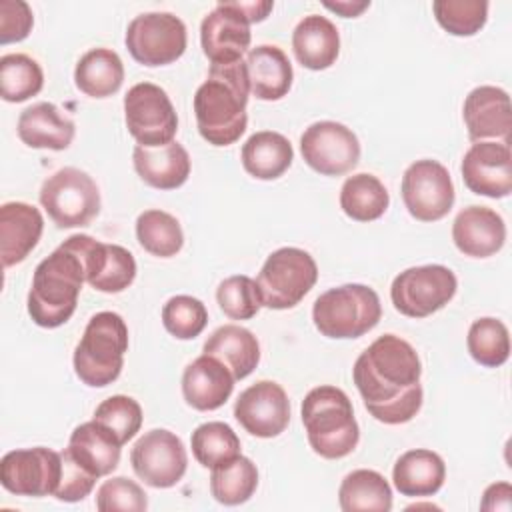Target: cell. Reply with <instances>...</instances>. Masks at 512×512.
<instances>
[{"mask_svg": "<svg viewBox=\"0 0 512 512\" xmlns=\"http://www.w3.org/2000/svg\"><path fill=\"white\" fill-rule=\"evenodd\" d=\"M120 448L122 444L114 432L92 418L90 422L74 428L66 450L88 472L100 478L116 470L120 462Z\"/></svg>", "mask_w": 512, "mask_h": 512, "instance_id": "cell-27", "label": "cell"}, {"mask_svg": "<svg viewBox=\"0 0 512 512\" xmlns=\"http://www.w3.org/2000/svg\"><path fill=\"white\" fill-rule=\"evenodd\" d=\"M84 282V258L74 234L34 270L28 292V314L34 324L42 328H58L68 322L76 310Z\"/></svg>", "mask_w": 512, "mask_h": 512, "instance_id": "cell-3", "label": "cell"}, {"mask_svg": "<svg viewBox=\"0 0 512 512\" xmlns=\"http://www.w3.org/2000/svg\"><path fill=\"white\" fill-rule=\"evenodd\" d=\"M402 200L412 218L436 222L454 206L450 172L438 160H416L402 176Z\"/></svg>", "mask_w": 512, "mask_h": 512, "instance_id": "cell-12", "label": "cell"}, {"mask_svg": "<svg viewBox=\"0 0 512 512\" xmlns=\"http://www.w3.org/2000/svg\"><path fill=\"white\" fill-rule=\"evenodd\" d=\"M246 72L250 92L258 100H280L292 86V64L282 48L260 44L246 56Z\"/></svg>", "mask_w": 512, "mask_h": 512, "instance_id": "cell-28", "label": "cell"}, {"mask_svg": "<svg viewBox=\"0 0 512 512\" xmlns=\"http://www.w3.org/2000/svg\"><path fill=\"white\" fill-rule=\"evenodd\" d=\"M128 350V328L120 314L98 312L94 314L74 350V372L92 388L112 384L124 366Z\"/></svg>", "mask_w": 512, "mask_h": 512, "instance_id": "cell-5", "label": "cell"}, {"mask_svg": "<svg viewBox=\"0 0 512 512\" xmlns=\"http://www.w3.org/2000/svg\"><path fill=\"white\" fill-rule=\"evenodd\" d=\"M236 6L244 12L248 22L252 24V22L266 20L270 10L274 8V2H270V0H262V2H236Z\"/></svg>", "mask_w": 512, "mask_h": 512, "instance_id": "cell-48", "label": "cell"}, {"mask_svg": "<svg viewBox=\"0 0 512 512\" xmlns=\"http://www.w3.org/2000/svg\"><path fill=\"white\" fill-rule=\"evenodd\" d=\"M382 316L378 294L364 284H344L320 294L312 308V320L326 338H360Z\"/></svg>", "mask_w": 512, "mask_h": 512, "instance_id": "cell-6", "label": "cell"}, {"mask_svg": "<svg viewBox=\"0 0 512 512\" xmlns=\"http://www.w3.org/2000/svg\"><path fill=\"white\" fill-rule=\"evenodd\" d=\"M40 204L58 228H78L100 212V192L84 170L66 166L44 180Z\"/></svg>", "mask_w": 512, "mask_h": 512, "instance_id": "cell-8", "label": "cell"}, {"mask_svg": "<svg viewBox=\"0 0 512 512\" xmlns=\"http://www.w3.org/2000/svg\"><path fill=\"white\" fill-rule=\"evenodd\" d=\"M132 160L138 176L158 190L180 188L190 176V156L176 140L154 148L136 144Z\"/></svg>", "mask_w": 512, "mask_h": 512, "instance_id": "cell-24", "label": "cell"}, {"mask_svg": "<svg viewBox=\"0 0 512 512\" xmlns=\"http://www.w3.org/2000/svg\"><path fill=\"white\" fill-rule=\"evenodd\" d=\"M208 322L206 306L186 294L172 296L162 308V324L164 328L178 340H192L196 338Z\"/></svg>", "mask_w": 512, "mask_h": 512, "instance_id": "cell-42", "label": "cell"}, {"mask_svg": "<svg viewBox=\"0 0 512 512\" xmlns=\"http://www.w3.org/2000/svg\"><path fill=\"white\" fill-rule=\"evenodd\" d=\"M62 478V454L44 446L12 450L0 460V482L16 496L56 494Z\"/></svg>", "mask_w": 512, "mask_h": 512, "instance_id": "cell-13", "label": "cell"}, {"mask_svg": "<svg viewBox=\"0 0 512 512\" xmlns=\"http://www.w3.org/2000/svg\"><path fill=\"white\" fill-rule=\"evenodd\" d=\"M250 82L246 62L212 64L208 78L194 94V114L200 136L212 146H230L246 132Z\"/></svg>", "mask_w": 512, "mask_h": 512, "instance_id": "cell-2", "label": "cell"}, {"mask_svg": "<svg viewBox=\"0 0 512 512\" xmlns=\"http://www.w3.org/2000/svg\"><path fill=\"white\" fill-rule=\"evenodd\" d=\"M338 500L344 512H388L392 508V490L380 472L360 468L344 476L338 490Z\"/></svg>", "mask_w": 512, "mask_h": 512, "instance_id": "cell-33", "label": "cell"}, {"mask_svg": "<svg viewBox=\"0 0 512 512\" xmlns=\"http://www.w3.org/2000/svg\"><path fill=\"white\" fill-rule=\"evenodd\" d=\"M250 22L236 2H218L200 24L202 52L212 64H230L242 60L250 48Z\"/></svg>", "mask_w": 512, "mask_h": 512, "instance_id": "cell-17", "label": "cell"}, {"mask_svg": "<svg viewBox=\"0 0 512 512\" xmlns=\"http://www.w3.org/2000/svg\"><path fill=\"white\" fill-rule=\"evenodd\" d=\"M294 150L286 136L272 130L252 134L242 146V166L258 180H276L292 164Z\"/></svg>", "mask_w": 512, "mask_h": 512, "instance_id": "cell-31", "label": "cell"}, {"mask_svg": "<svg viewBox=\"0 0 512 512\" xmlns=\"http://www.w3.org/2000/svg\"><path fill=\"white\" fill-rule=\"evenodd\" d=\"M512 506V486L508 482H496L486 488L480 502L482 510H510Z\"/></svg>", "mask_w": 512, "mask_h": 512, "instance_id": "cell-47", "label": "cell"}, {"mask_svg": "<svg viewBox=\"0 0 512 512\" xmlns=\"http://www.w3.org/2000/svg\"><path fill=\"white\" fill-rule=\"evenodd\" d=\"M136 238L140 246L158 258L176 256L184 244L180 222L164 210H144L136 218Z\"/></svg>", "mask_w": 512, "mask_h": 512, "instance_id": "cell-36", "label": "cell"}, {"mask_svg": "<svg viewBox=\"0 0 512 512\" xmlns=\"http://www.w3.org/2000/svg\"><path fill=\"white\" fill-rule=\"evenodd\" d=\"M292 50L304 68L326 70L340 52L338 28L326 16L308 14L292 32Z\"/></svg>", "mask_w": 512, "mask_h": 512, "instance_id": "cell-26", "label": "cell"}, {"mask_svg": "<svg viewBox=\"0 0 512 512\" xmlns=\"http://www.w3.org/2000/svg\"><path fill=\"white\" fill-rule=\"evenodd\" d=\"M324 6L328 8V10H332V12H336V14H340V16H344V18H354V16H358V14H362L368 6H370V2H336V4H332V2H324Z\"/></svg>", "mask_w": 512, "mask_h": 512, "instance_id": "cell-49", "label": "cell"}, {"mask_svg": "<svg viewBox=\"0 0 512 512\" xmlns=\"http://www.w3.org/2000/svg\"><path fill=\"white\" fill-rule=\"evenodd\" d=\"M462 116L472 142L500 140L510 144L512 108L506 90L498 86L474 88L464 100Z\"/></svg>", "mask_w": 512, "mask_h": 512, "instance_id": "cell-20", "label": "cell"}, {"mask_svg": "<svg viewBox=\"0 0 512 512\" xmlns=\"http://www.w3.org/2000/svg\"><path fill=\"white\" fill-rule=\"evenodd\" d=\"M60 454H62V478L54 496L62 502H80L92 492L98 476H94L80 462H76L66 448Z\"/></svg>", "mask_w": 512, "mask_h": 512, "instance_id": "cell-45", "label": "cell"}, {"mask_svg": "<svg viewBox=\"0 0 512 512\" xmlns=\"http://www.w3.org/2000/svg\"><path fill=\"white\" fill-rule=\"evenodd\" d=\"M304 162L324 176H342L360 160V142L356 134L332 120L310 124L300 136Z\"/></svg>", "mask_w": 512, "mask_h": 512, "instance_id": "cell-15", "label": "cell"}, {"mask_svg": "<svg viewBox=\"0 0 512 512\" xmlns=\"http://www.w3.org/2000/svg\"><path fill=\"white\" fill-rule=\"evenodd\" d=\"M258 486L256 464L246 456H236L212 468L210 492L216 502L226 506L244 504L252 498Z\"/></svg>", "mask_w": 512, "mask_h": 512, "instance_id": "cell-35", "label": "cell"}, {"mask_svg": "<svg viewBox=\"0 0 512 512\" xmlns=\"http://www.w3.org/2000/svg\"><path fill=\"white\" fill-rule=\"evenodd\" d=\"M86 268V282L100 292L116 294L136 278L134 256L118 244H104L88 234H76Z\"/></svg>", "mask_w": 512, "mask_h": 512, "instance_id": "cell-19", "label": "cell"}, {"mask_svg": "<svg viewBox=\"0 0 512 512\" xmlns=\"http://www.w3.org/2000/svg\"><path fill=\"white\" fill-rule=\"evenodd\" d=\"M126 48L144 66H166L186 50V26L170 12H146L126 28Z\"/></svg>", "mask_w": 512, "mask_h": 512, "instance_id": "cell-11", "label": "cell"}, {"mask_svg": "<svg viewBox=\"0 0 512 512\" xmlns=\"http://www.w3.org/2000/svg\"><path fill=\"white\" fill-rule=\"evenodd\" d=\"M452 240L464 256L488 258L504 246L506 224L488 206H468L454 218Z\"/></svg>", "mask_w": 512, "mask_h": 512, "instance_id": "cell-21", "label": "cell"}, {"mask_svg": "<svg viewBox=\"0 0 512 512\" xmlns=\"http://www.w3.org/2000/svg\"><path fill=\"white\" fill-rule=\"evenodd\" d=\"M234 382L232 372L218 358L202 354L184 368L182 394L188 406L208 412L226 404Z\"/></svg>", "mask_w": 512, "mask_h": 512, "instance_id": "cell-22", "label": "cell"}, {"mask_svg": "<svg viewBox=\"0 0 512 512\" xmlns=\"http://www.w3.org/2000/svg\"><path fill=\"white\" fill-rule=\"evenodd\" d=\"M300 412L308 442L318 456L338 460L356 448L360 428L344 390L330 384L312 388L302 400Z\"/></svg>", "mask_w": 512, "mask_h": 512, "instance_id": "cell-4", "label": "cell"}, {"mask_svg": "<svg viewBox=\"0 0 512 512\" xmlns=\"http://www.w3.org/2000/svg\"><path fill=\"white\" fill-rule=\"evenodd\" d=\"M436 22L454 36H474L488 20L484 0H436L432 2Z\"/></svg>", "mask_w": 512, "mask_h": 512, "instance_id": "cell-40", "label": "cell"}, {"mask_svg": "<svg viewBox=\"0 0 512 512\" xmlns=\"http://www.w3.org/2000/svg\"><path fill=\"white\" fill-rule=\"evenodd\" d=\"M468 352L486 368L502 366L510 356V334L504 322L496 318H478L468 330Z\"/></svg>", "mask_w": 512, "mask_h": 512, "instance_id": "cell-38", "label": "cell"}, {"mask_svg": "<svg viewBox=\"0 0 512 512\" xmlns=\"http://www.w3.org/2000/svg\"><path fill=\"white\" fill-rule=\"evenodd\" d=\"M220 310L230 320H250L264 306L256 280L246 274H236L220 282L216 290Z\"/></svg>", "mask_w": 512, "mask_h": 512, "instance_id": "cell-41", "label": "cell"}, {"mask_svg": "<svg viewBox=\"0 0 512 512\" xmlns=\"http://www.w3.org/2000/svg\"><path fill=\"white\" fill-rule=\"evenodd\" d=\"M456 288L458 282L450 268L426 264L400 272L390 286V298L400 314L426 318L444 308L454 298Z\"/></svg>", "mask_w": 512, "mask_h": 512, "instance_id": "cell-9", "label": "cell"}, {"mask_svg": "<svg viewBox=\"0 0 512 512\" xmlns=\"http://www.w3.org/2000/svg\"><path fill=\"white\" fill-rule=\"evenodd\" d=\"M44 86L40 64L28 54H4L0 58V94L6 102H24Z\"/></svg>", "mask_w": 512, "mask_h": 512, "instance_id": "cell-37", "label": "cell"}, {"mask_svg": "<svg viewBox=\"0 0 512 512\" xmlns=\"http://www.w3.org/2000/svg\"><path fill=\"white\" fill-rule=\"evenodd\" d=\"M390 204L388 190L384 184L368 172L354 174L346 178L340 190V208L342 212L358 222L378 220Z\"/></svg>", "mask_w": 512, "mask_h": 512, "instance_id": "cell-34", "label": "cell"}, {"mask_svg": "<svg viewBox=\"0 0 512 512\" xmlns=\"http://www.w3.org/2000/svg\"><path fill=\"white\" fill-rule=\"evenodd\" d=\"M462 178L470 192L504 198L512 192V154L504 142H474L462 158Z\"/></svg>", "mask_w": 512, "mask_h": 512, "instance_id": "cell-18", "label": "cell"}, {"mask_svg": "<svg viewBox=\"0 0 512 512\" xmlns=\"http://www.w3.org/2000/svg\"><path fill=\"white\" fill-rule=\"evenodd\" d=\"M316 280L318 266L314 258L302 248L284 246L266 258L256 284L266 308L288 310L312 290Z\"/></svg>", "mask_w": 512, "mask_h": 512, "instance_id": "cell-7", "label": "cell"}, {"mask_svg": "<svg viewBox=\"0 0 512 512\" xmlns=\"http://www.w3.org/2000/svg\"><path fill=\"white\" fill-rule=\"evenodd\" d=\"M94 420L112 430L124 446L136 436L142 426V408L134 398L116 394L98 404V408L94 410Z\"/></svg>", "mask_w": 512, "mask_h": 512, "instance_id": "cell-43", "label": "cell"}, {"mask_svg": "<svg viewBox=\"0 0 512 512\" xmlns=\"http://www.w3.org/2000/svg\"><path fill=\"white\" fill-rule=\"evenodd\" d=\"M446 478L444 460L426 448L404 452L392 470V480L402 496L418 498L436 494Z\"/></svg>", "mask_w": 512, "mask_h": 512, "instance_id": "cell-30", "label": "cell"}, {"mask_svg": "<svg viewBox=\"0 0 512 512\" xmlns=\"http://www.w3.org/2000/svg\"><path fill=\"white\" fill-rule=\"evenodd\" d=\"M76 126L52 102H36L22 110L18 118V136L30 148L66 150L74 140Z\"/></svg>", "mask_w": 512, "mask_h": 512, "instance_id": "cell-25", "label": "cell"}, {"mask_svg": "<svg viewBox=\"0 0 512 512\" xmlns=\"http://www.w3.org/2000/svg\"><path fill=\"white\" fill-rule=\"evenodd\" d=\"M192 454L204 468H214L240 456V440L236 432L224 422L200 424L190 438Z\"/></svg>", "mask_w": 512, "mask_h": 512, "instance_id": "cell-39", "label": "cell"}, {"mask_svg": "<svg viewBox=\"0 0 512 512\" xmlns=\"http://www.w3.org/2000/svg\"><path fill=\"white\" fill-rule=\"evenodd\" d=\"M130 462L144 484L152 488H170L186 474L188 454L174 432L154 428L136 440L130 452Z\"/></svg>", "mask_w": 512, "mask_h": 512, "instance_id": "cell-14", "label": "cell"}, {"mask_svg": "<svg viewBox=\"0 0 512 512\" xmlns=\"http://www.w3.org/2000/svg\"><path fill=\"white\" fill-rule=\"evenodd\" d=\"M202 350L204 354L218 358L232 372L234 380L250 376L260 362V344L256 336L238 324H224L214 330Z\"/></svg>", "mask_w": 512, "mask_h": 512, "instance_id": "cell-29", "label": "cell"}, {"mask_svg": "<svg viewBox=\"0 0 512 512\" xmlns=\"http://www.w3.org/2000/svg\"><path fill=\"white\" fill-rule=\"evenodd\" d=\"M234 418L256 438H274L290 422V400L278 382L260 380L238 396Z\"/></svg>", "mask_w": 512, "mask_h": 512, "instance_id": "cell-16", "label": "cell"}, {"mask_svg": "<svg viewBox=\"0 0 512 512\" xmlns=\"http://www.w3.org/2000/svg\"><path fill=\"white\" fill-rule=\"evenodd\" d=\"M34 26V16L24 0L0 2V44L24 40Z\"/></svg>", "mask_w": 512, "mask_h": 512, "instance_id": "cell-46", "label": "cell"}, {"mask_svg": "<svg viewBox=\"0 0 512 512\" xmlns=\"http://www.w3.org/2000/svg\"><path fill=\"white\" fill-rule=\"evenodd\" d=\"M422 364L410 342L396 334L376 338L354 362L352 378L366 410L384 424L410 422L422 408Z\"/></svg>", "mask_w": 512, "mask_h": 512, "instance_id": "cell-1", "label": "cell"}, {"mask_svg": "<svg viewBox=\"0 0 512 512\" xmlns=\"http://www.w3.org/2000/svg\"><path fill=\"white\" fill-rule=\"evenodd\" d=\"M96 508L100 512H114V510L142 512L148 508V498H146V492L140 488V484H136L126 476H116L102 482V486L98 488Z\"/></svg>", "mask_w": 512, "mask_h": 512, "instance_id": "cell-44", "label": "cell"}, {"mask_svg": "<svg viewBox=\"0 0 512 512\" xmlns=\"http://www.w3.org/2000/svg\"><path fill=\"white\" fill-rule=\"evenodd\" d=\"M74 82L90 98H108L124 82V64L110 48L88 50L74 68Z\"/></svg>", "mask_w": 512, "mask_h": 512, "instance_id": "cell-32", "label": "cell"}, {"mask_svg": "<svg viewBox=\"0 0 512 512\" xmlns=\"http://www.w3.org/2000/svg\"><path fill=\"white\" fill-rule=\"evenodd\" d=\"M126 128L140 146H162L174 140L178 116L166 90L152 84H134L124 96Z\"/></svg>", "mask_w": 512, "mask_h": 512, "instance_id": "cell-10", "label": "cell"}, {"mask_svg": "<svg viewBox=\"0 0 512 512\" xmlns=\"http://www.w3.org/2000/svg\"><path fill=\"white\" fill-rule=\"evenodd\" d=\"M44 218L38 208L26 202H6L0 206V254L2 264L22 262L38 244Z\"/></svg>", "mask_w": 512, "mask_h": 512, "instance_id": "cell-23", "label": "cell"}]
</instances>
